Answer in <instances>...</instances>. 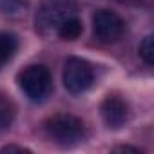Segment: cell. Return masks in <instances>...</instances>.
<instances>
[{
    "mask_svg": "<svg viewBox=\"0 0 154 154\" xmlns=\"http://www.w3.org/2000/svg\"><path fill=\"white\" fill-rule=\"evenodd\" d=\"M72 15H76L74 0H44L36 13V29L44 36L56 35L60 24Z\"/></svg>",
    "mask_w": 154,
    "mask_h": 154,
    "instance_id": "1",
    "label": "cell"
},
{
    "mask_svg": "<svg viewBox=\"0 0 154 154\" xmlns=\"http://www.w3.org/2000/svg\"><path fill=\"white\" fill-rule=\"evenodd\" d=\"M45 134L60 145H74L84 138V122L67 112L54 114L44 123Z\"/></svg>",
    "mask_w": 154,
    "mask_h": 154,
    "instance_id": "2",
    "label": "cell"
},
{
    "mask_svg": "<svg viewBox=\"0 0 154 154\" xmlns=\"http://www.w3.org/2000/svg\"><path fill=\"white\" fill-rule=\"evenodd\" d=\"M18 85L33 102H42L51 93V74L45 65H29L18 74Z\"/></svg>",
    "mask_w": 154,
    "mask_h": 154,
    "instance_id": "3",
    "label": "cell"
},
{
    "mask_svg": "<svg viewBox=\"0 0 154 154\" xmlns=\"http://www.w3.org/2000/svg\"><path fill=\"white\" fill-rule=\"evenodd\" d=\"M62 80H63V87L71 94H82L93 85L94 71L82 58H69L63 65Z\"/></svg>",
    "mask_w": 154,
    "mask_h": 154,
    "instance_id": "4",
    "label": "cell"
},
{
    "mask_svg": "<svg viewBox=\"0 0 154 154\" xmlns=\"http://www.w3.org/2000/svg\"><path fill=\"white\" fill-rule=\"evenodd\" d=\"M93 31L100 42L111 44V42H116L122 38V35L125 31V24L114 11L100 9L93 17Z\"/></svg>",
    "mask_w": 154,
    "mask_h": 154,
    "instance_id": "5",
    "label": "cell"
},
{
    "mask_svg": "<svg viewBox=\"0 0 154 154\" xmlns=\"http://www.w3.org/2000/svg\"><path fill=\"white\" fill-rule=\"evenodd\" d=\"M100 112H102V118L103 122L116 129V127H122L127 120V103L120 98V96H107L102 105H100Z\"/></svg>",
    "mask_w": 154,
    "mask_h": 154,
    "instance_id": "6",
    "label": "cell"
},
{
    "mask_svg": "<svg viewBox=\"0 0 154 154\" xmlns=\"http://www.w3.org/2000/svg\"><path fill=\"white\" fill-rule=\"evenodd\" d=\"M82 33H84V24L76 15H72L67 20H63L60 24V27L56 29V35L60 38H63V40H76V38L82 36Z\"/></svg>",
    "mask_w": 154,
    "mask_h": 154,
    "instance_id": "7",
    "label": "cell"
},
{
    "mask_svg": "<svg viewBox=\"0 0 154 154\" xmlns=\"http://www.w3.org/2000/svg\"><path fill=\"white\" fill-rule=\"evenodd\" d=\"M18 49V38L17 35L9 31H0V65L8 63Z\"/></svg>",
    "mask_w": 154,
    "mask_h": 154,
    "instance_id": "8",
    "label": "cell"
},
{
    "mask_svg": "<svg viewBox=\"0 0 154 154\" xmlns=\"http://www.w3.org/2000/svg\"><path fill=\"white\" fill-rule=\"evenodd\" d=\"M138 53H140V58L147 63V65H152L154 63V38L149 35L141 40L140 47H138Z\"/></svg>",
    "mask_w": 154,
    "mask_h": 154,
    "instance_id": "9",
    "label": "cell"
},
{
    "mask_svg": "<svg viewBox=\"0 0 154 154\" xmlns=\"http://www.w3.org/2000/svg\"><path fill=\"white\" fill-rule=\"evenodd\" d=\"M26 8L24 0H0V11L6 15H17Z\"/></svg>",
    "mask_w": 154,
    "mask_h": 154,
    "instance_id": "10",
    "label": "cell"
},
{
    "mask_svg": "<svg viewBox=\"0 0 154 154\" xmlns=\"http://www.w3.org/2000/svg\"><path fill=\"white\" fill-rule=\"evenodd\" d=\"M112 150H114V152H134V154L141 152V150H138V149H134V147H114Z\"/></svg>",
    "mask_w": 154,
    "mask_h": 154,
    "instance_id": "11",
    "label": "cell"
},
{
    "mask_svg": "<svg viewBox=\"0 0 154 154\" xmlns=\"http://www.w3.org/2000/svg\"><path fill=\"white\" fill-rule=\"evenodd\" d=\"M15 150H18V152H29L27 149H22V147H13V145H9V147H4V149H2V152H15Z\"/></svg>",
    "mask_w": 154,
    "mask_h": 154,
    "instance_id": "12",
    "label": "cell"
},
{
    "mask_svg": "<svg viewBox=\"0 0 154 154\" xmlns=\"http://www.w3.org/2000/svg\"><path fill=\"white\" fill-rule=\"evenodd\" d=\"M0 118H2V111H0Z\"/></svg>",
    "mask_w": 154,
    "mask_h": 154,
    "instance_id": "13",
    "label": "cell"
}]
</instances>
